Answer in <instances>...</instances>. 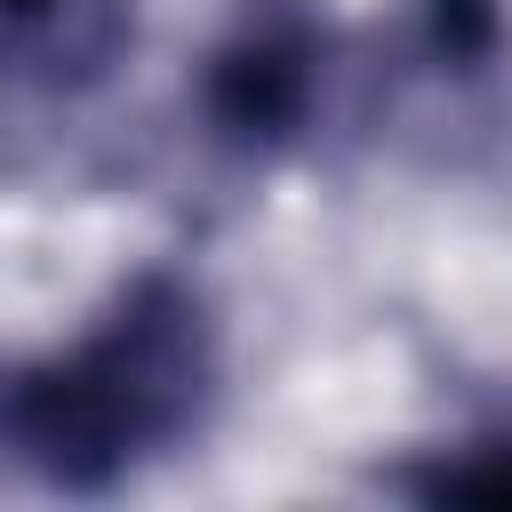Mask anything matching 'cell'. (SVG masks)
<instances>
[{
  "label": "cell",
  "instance_id": "4",
  "mask_svg": "<svg viewBox=\"0 0 512 512\" xmlns=\"http://www.w3.org/2000/svg\"><path fill=\"white\" fill-rule=\"evenodd\" d=\"M416 40L448 80H488L504 56V16L496 0H416Z\"/></svg>",
  "mask_w": 512,
  "mask_h": 512
},
{
  "label": "cell",
  "instance_id": "3",
  "mask_svg": "<svg viewBox=\"0 0 512 512\" xmlns=\"http://www.w3.org/2000/svg\"><path fill=\"white\" fill-rule=\"evenodd\" d=\"M136 40V0H0V80L96 88Z\"/></svg>",
  "mask_w": 512,
  "mask_h": 512
},
{
  "label": "cell",
  "instance_id": "2",
  "mask_svg": "<svg viewBox=\"0 0 512 512\" xmlns=\"http://www.w3.org/2000/svg\"><path fill=\"white\" fill-rule=\"evenodd\" d=\"M328 56L336 32L320 0H240L224 32L200 56V120L224 152L272 160L304 144L320 96H328Z\"/></svg>",
  "mask_w": 512,
  "mask_h": 512
},
{
  "label": "cell",
  "instance_id": "5",
  "mask_svg": "<svg viewBox=\"0 0 512 512\" xmlns=\"http://www.w3.org/2000/svg\"><path fill=\"white\" fill-rule=\"evenodd\" d=\"M392 488H408L424 504H504L512 472H504V448L496 440H456V456H440L432 472H400Z\"/></svg>",
  "mask_w": 512,
  "mask_h": 512
},
{
  "label": "cell",
  "instance_id": "1",
  "mask_svg": "<svg viewBox=\"0 0 512 512\" xmlns=\"http://www.w3.org/2000/svg\"><path fill=\"white\" fill-rule=\"evenodd\" d=\"M216 376L208 288L152 264L64 352L0 368V456L56 496H112L208 424Z\"/></svg>",
  "mask_w": 512,
  "mask_h": 512
}]
</instances>
